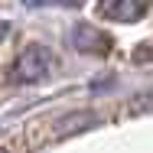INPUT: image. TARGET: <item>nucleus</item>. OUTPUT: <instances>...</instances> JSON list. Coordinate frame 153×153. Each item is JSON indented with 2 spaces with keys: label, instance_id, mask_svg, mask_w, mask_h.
Segmentation results:
<instances>
[{
  "label": "nucleus",
  "instance_id": "f257e3e1",
  "mask_svg": "<svg viewBox=\"0 0 153 153\" xmlns=\"http://www.w3.org/2000/svg\"><path fill=\"white\" fill-rule=\"evenodd\" d=\"M49 68H52V52L46 49V46H26L23 52H20V59L13 62V72H10V78L13 82H20V85H33V82H42L46 75H49Z\"/></svg>",
  "mask_w": 153,
  "mask_h": 153
},
{
  "label": "nucleus",
  "instance_id": "f03ea898",
  "mask_svg": "<svg viewBox=\"0 0 153 153\" xmlns=\"http://www.w3.org/2000/svg\"><path fill=\"white\" fill-rule=\"evenodd\" d=\"M68 39H72V49H78L85 56H108L111 52V36L101 33L98 26H91V23H78Z\"/></svg>",
  "mask_w": 153,
  "mask_h": 153
},
{
  "label": "nucleus",
  "instance_id": "7ed1b4c3",
  "mask_svg": "<svg viewBox=\"0 0 153 153\" xmlns=\"http://www.w3.org/2000/svg\"><path fill=\"white\" fill-rule=\"evenodd\" d=\"M150 0H101L98 13L104 20H117V23H137L147 13Z\"/></svg>",
  "mask_w": 153,
  "mask_h": 153
},
{
  "label": "nucleus",
  "instance_id": "20e7f679",
  "mask_svg": "<svg viewBox=\"0 0 153 153\" xmlns=\"http://www.w3.org/2000/svg\"><path fill=\"white\" fill-rule=\"evenodd\" d=\"M26 7H78V0H26Z\"/></svg>",
  "mask_w": 153,
  "mask_h": 153
},
{
  "label": "nucleus",
  "instance_id": "39448f33",
  "mask_svg": "<svg viewBox=\"0 0 153 153\" xmlns=\"http://www.w3.org/2000/svg\"><path fill=\"white\" fill-rule=\"evenodd\" d=\"M134 108H137V111H140V108H153V88L143 91V94H137V104H134Z\"/></svg>",
  "mask_w": 153,
  "mask_h": 153
},
{
  "label": "nucleus",
  "instance_id": "423d86ee",
  "mask_svg": "<svg viewBox=\"0 0 153 153\" xmlns=\"http://www.w3.org/2000/svg\"><path fill=\"white\" fill-rule=\"evenodd\" d=\"M3 36H7V23L0 20V39H3Z\"/></svg>",
  "mask_w": 153,
  "mask_h": 153
},
{
  "label": "nucleus",
  "instance_id": "0eeeda50",
  "mask_svg": "<svg viewBox=\"0 0 153 153\" xmlns=\"http://www.w3.org/2000/svg\"><path fill=\"white\" fill-rule=\"evenodd\" d=\"M0 153H7V150H3V147H0Z\"/></svg>",
  "mask_w": 153,
  "mask_h": 153
}]
</instances>
